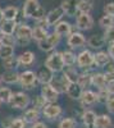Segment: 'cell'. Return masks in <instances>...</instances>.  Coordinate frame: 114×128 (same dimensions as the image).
<instances>
[{
	"label": "cell",
	"mask_w": 114,
	"mask_h": 128,
	"mask_svg": "<svg viewBox=\"0 0 114 128\" xmlns=\"http://www.w3.org/2000/svg\"><path fill=\"white\" fill-rule=\"evenodd\" d=\"M45 67L48 69H50L53 73H59L63 72V69L66 68L63 58H62V52L54 51L48 56V59L45 60Z\"/></svg>",
	"instance_id": "6da1fadb"
},
{
	"label": "cell",
	"mask_w": 114,
	"mask_h": 128,
	"mask_svg": "<svg viewBox=\"0 0 114 128\" xmlns=\"http://www.w3.org/2000/svg\"><path fill=\"white\" fill-rule=\"evenodd\" d=\"M31 102V99L28 94L26 92H22V91H18V92H14L12 94V98L9 100V105L10 108H14V109H24L30 105Z\"/></svg>",
	"instance_id": "7a4b0ae2"
},
{
	"label": "cell",
	"mask_w": 114,
	"mask_h": 128,
	"mask_svg": "<svg viewBox=\"0 0 114 128\" xmlns=\"http://www.w3.org/2000/svg\"><path fill=\"white\" fill-rule=\"evenodd\" d=\"M37 74L34 70H24L22 73H19V81L18 83L20 84V87H23L24 90H32L36 87L37 84Z\"/></svg>",
	"instance_id": "3957f363"
},
{
	"label": "cell",
	"mask_w": 114,
	"mask_h": 128,
	"mask_svg": "<svg viewBox=\"0 0 114 128\" xmlns=\"http://www.w3.org/2000/svg\"><path fill=\"white\" fill-rule=\"evenodd\" d=\"M60 38H62V37H60L59 35H56L55 32H53V34H49L45 40L37 42L38 49L42 50V51H46V52L53 51V50L58 46V44L60 42Z\"/></svg>",
	"instance_id": "277c9868"
},
{
	"label": "cell",
	"mask_w": 114,
	"mask_h": 128,
	"mask_svg": "<svg viewBox=\"0 0 114 128\" xmlns=\"http://www.w3.org/2000/svg\"><path fill=\"white\" fill-rule=\"evenodd\" d=\"M77 67L81 69H90L94 66V54L90 50H82L80 54L77 55V60H76Z\"/></svg>",
	"instance_id": "5b68a950"
},
{
	"label": "cell",
	"mask_w": 114,
	"mask_h": 128,
	"mask_svg": "<svg viewBox=\"0 0 114 128\" xmlns=\"http://www.w3.org/2000/svg\"><path fill=\"white\" fill-rule=\"evenodd\" d=\"M62 113H63V109H62V106L56 102H48L42 109V115L49 120L58 119L62 115Z\"/></svg>",
	"instance_id": "8992f818"
},
{
	"label": "cell",
	"mask_w": 114,
	"mask_h": 128,
	"mask_svg": "<svg viewBox=\"0 0 114 128\" xmlns=\"http://www.w3.org/2000/svg\"><path fill=\"white\" fill-rule=\"evenodd\" d=\"M76 27L81 31H88L94 27V18L90 14L80 13L76 18Z\"/></svg>",
	"instance_id": "52a82bcc"
},
{
	"label": "cell",
	"mask_w": 114,
	"mask_h": 128,
	"mask_svg": "<svg viewBox=\"0 0 114 128\" xmlns=\"http://www.w3.org/2000/svg\"><path fill=\"white\" fill-rule=\"evenodd\" d=\"M86 44V38L81 32H72V34L67 37V45L70 49H80Z\"/></svg>",
	"instance_id": "ba28073f"
},
{
	"label": "cell",
	"mask_w": 114,
	"mask_h": 128,
	"mask_svg": "<svg viewBox=\"0 0 114 128\" xmlns=\"http://www.w3.org/2000/svg\"><path fill=\"white\" fill-rule=\"evenodd\" d=\"M41 96L45 99L46 102H56L59 99V92L51 86V84H42L41 87Z\"/></svg>",
	"instance_id": "9c48e42d"
},
{
	"label": "cell",
	"mask_w": 114,
	"mask_h": 128,
	"mask_svg": "<svg viewBox=\"0 0 114 128\" xmlns=\"http://www.w3.org/2000/svg\"><path fill=\"white\" fill-rule=\"evenodd\" d=\"M63 17H64V12H63V9H62L60 6L51 9L50 12L46 14V22H48V26H49V27L55 26L56 23L60 22Z\"/></svg>",
	"instance_id": "30bf717a"
},
{
	"label": "cell",
	"mask_w": 114,
	"mask_h": 128,
	"mask_svg": "<svg viewBox=\"0 0 114 128\" xmlns=\"http://www.w3.org/2000/svg\"><path fill=\"white\" fill-rule=\"evenodd\" d=\"M80 101H81L82 106H91L95 102H98V94L94 92L92 90H88V88L84 90L81 98H80Z\"/></svg>",
	"instance_id": "8fae6325"
},
{
	"label": "cell",
	"mask_w": 114,
	"mask_h": 128,
	"mask_svg": "<svg viewBox=\"0 0 114 128\" xmlns=\"http://www.w3.org/2000/svg\"><path fill=\"white\" fill-rule=\"evenodd\" d=\"M38 6H40L38 0H24L23 8H22L23 17L24 18H32L34 13L38 9Z\"/></svg>",
	"instance_id": "7c38bea8"
},
{
	"label": "cell",
	"mask_w": 114,
	"mask_h": 128,
	"mask_svg": "<svg viewBox=\"0 0 114 128\" xmlns=\"http://www.w3.org/2000/svg\"><path fill=\"white\" fill-rule=\"evenodd\" d=\"M16 38H22V40L31 41L32 40V28L26 23L18 24V27L16 30Z\"/></svg>",
	"instance_id": "4fadbf2b"
},
{
	"label": "cell",
	"mask_w": 114,
	"mask_h": 128,
	"mask_svg": "<svg viewBox=\"0 0 114 128\" xmlns=\"http://www.w3.org/2000/svg\"><path fill=\"white\" fill-rule=\"evenodd\" d=\"M77 2L78 0H63L60 4V8L63 9V12L68 17H74L78 10H77Z\"/></svg>",
	"instance_id": "5bb4252c"
},
{
	"label": "cell",
	"mask_w": 114,
	"mask_h": 128,
	"mask_svg": "<svg viewBox=\"0 0 114 128\" xmlns=\"http://www.w3.org/2000/svg\"><path fill=\"white\" fill-rule=\"evenodd\" d=\"M54 32L56 35H59L60 37H63V36H69L72 34V24L69 22H67V20H60L59 23H56L54 26Z\"/></svg>",
	"instance_id": "9a60e30c"
},
{
	"label": "cell",
	"mask_w": 114,
	"mask_h": 128,
	"mask_svg": "<svg viewBox=\"0 0 114 128\" xmlns=\"http://www.w3.org/2000/svg\"><path fill=\"white\" fill-rule=\"evenodd\" d=\"M82 118V123H84L85 128H94L95 126V120H96V113L91 109H87L82 113L81 115Z\"/></svg>",
	"instance_id": "2e32d148"
},
{
	"label": "cell",
	"mask_w": 114,
	"mask_h": 128,
	"mask_svg": "<svg viewBox=\"0 0 114 128\" xmlns=\"http://www.w3.org/2000/svg\"><path fill=\"white\" fill-rule=\"evenodd\" d=\"M17 62H18V67L32 66L35 63V54L32 51H24L17 58Z\"/></svg>",
	"instance_id": "e0dca14e"
},
{
	"label": "cell",
	"mask_w": 114,
	"mask_h": 128,
	"mask_svg": "<svg viewBox=\"0 0 114 128\" xmlns=\"http://www.w3.org/2000/svg\"><path fill=\"white\" fill-rule=\"evenodd\" d=\"M54 80V73L51 72L50 69H48L46 67H44L42 69H40L37 73V81L41 84H49L51 83Z\"/></svg>",
	"instance_id": "ac0fdd59"
},
{
	"label": "cell",
	"mask_w": 114,
	"mask_h": 128,
	"mask_svg": "<svg viewBox=\"0 0 114 128\" xmlns=\"http://www.w3.org/2000/svg\"><path fill=\"white\" fill-rule=\"evenodd\" d=\"M18 27L17 20H3L0 22V32L3 35H14V32Z\"/></svg>",
	"instance_id": "d6986e66"
},
{
	"label": "cell",
	"mask_w": 114,
	"mask_h": 128,
	"mask_svg": "<svg viewBox=\"0 0 114 128\" xmlns=\"http://www.w3.org/2000/svg\"><path fill=\"white\" fill-rule=\"evenodd\" d=\"M91 84H94L98 90H104V88H106L108 81H106L105 74H104V73H92Z\"/></svg>",
	"instance_id": "ffe728a7"
},
{
	"label": "cell",
	"mask_w": 114,
	"mask_h": 128,
	"mask_svg": "<svg viewBox=\"0 0 114 128\" xmlns=\"http://www.w3.org/2000/svg\"><path fill=\"white\" fill-rule=\"evenodd\" d=\"M113 120L110 118V115L108 114H100L96 115V120L94 128H113Z\"/></svg>",
	"instance_id": "44dd1931"
},
{
	"label": "cell",
	"mask_w": 114,
	"mask_h": 128,
	"mask_svg": "<svg viewBox=\"0 0 114 128\" xmlns=\"http://www.w3.org/2000/svg\"><path fill=\"white\" fill-rule=\"evenodd\" d=\"M110 60L112 59L106 51H99L96 54H94V64L99 68H105Z\"/></svg>",
	"instance_id": "7402d4cb"
},
{
	"label": "cell",
	"mask_w": 114,
	"mask_h": 128,
	"mask_svg": "<svg viewBox=\"0 0 114 128\" xmlns=\"http://www.w3.org/2000/svg\"><path fill=\"white\" fill-rule=\"evenodd\" d=\"M82 91L84 90L78 86L77 82H72V83L68 84V87L66 90V94L68 95V98H70L72 100H80L81 95H82Z\"/></svg>",
	"instance_id": "603a6c76"
},
{
	"label": "cell",
	"mask_w": 114,
	"mask_h": 128,
	"mask_svg": "<svg viewBox=\"0 0 114 128\" xmlns=\"http://www.w3.org/2000/svg\"><path fill=\"white\" fill-rule=\"evenodd\" d=\"M22 119L28 124H34V123H36V122H38V119H40V110L38 109H36V108H31V109H27L26 112H24V114H23V116H22Z\"/></svg>",
	"instance_id": "cb8c5ba5"
},
{
	"label": "cell",
	"mask_w": 114,
	"mask_h": 128,
	"mask_svg": "<svg viewBox=\"0 0 114 128\" xmlns=\"http://www.w3.org/2000/svg\"><path fill=\"white\" fill-rule=\"evenodd\" d=\"M2 80L4 83L6 84H14V83H18L19 81V73L17 70H5L2 76Z\"/></svg>",
	"instance_id": "d4e9b609"
},
{
	"label": "cell",
	"mask_w": 114,
	"mask_h": 128,
	"mask_svg": "<svg viewBox=\"0 0 114 128\" xmlns=\"http://www.w3.org/2000/svg\"><path fill=\"white\" fill-rule=\"evenodd\" d=\"M88 70V69H87ZM84 72V73H81L78 74V78H77V83H78V86L82 88V90H87V87L91 84V78H92V74L88 73V72Z\"/></svg>",
	"instance_id": "484cf974"
},
{
	"label": "cell",
	"mask_w": 114,
	"mask_h": 128,
	"mask_svg": "<svg viewBox=\"0 0 114 128\" xmlns=\"http://www.w3.org/2000/svg\"><path fill=\"white\" fill-rule=\"evenodd\" d=\"M104 44H105V41H104V37H102L101 35H92L88 40H87V45L91 48V49H96V50H99V49H101L102 46H104Z\"/></svg>",
	"instance_id": "4316f807"
},
{
	"label": "cell",
	"mask_w": 114,
	"mask_h": 128,
	"mask_svg": "<svg viewBox=\"0 0 114 128\" xmlns=\"http://www.w3.org/2000/svg\"><path fill=\"white\" fill-rule=\"evenodd\" d=\"M19 13V9L16 5H8L5 9H3V14L5 20H17Z\"/></svg>",
	"instance_id": "83f0119b"
},
{
	"label": "cell",
	"mask_w": 114,
	"mask_h": 128,
	"mask_svg": "<svg viewBox=\"0 0 114 128\" xmlns=\"http://www.w3.org/2000/svg\"><path fill=\"white\" fill-rule=\"evenodd\" d=\"M92 9H94V2L92 0H78L77 2V10L80 13L90 14Z\"/></svg>",
	"instance_id": "f1b7e54d"
},
{
	"label": "cell",
	"mask_w": 114,
	"mask_h": 128,
	"mask_svg": "<svg viewBox=\"0 0 114 128\" xmlns=\"http://www.w3.org/2000/svg\"><path fill=\"white\" fill-rule=\"evenodd\" d=\"M62 58H63V62H64V66L66 67H73L74 64H76V60H77L76 54L72 50L62 51Z\"/></svg>",
	"instance_id": "f546056e"
},
{
	"label": "cell",
	"mask_w": 114,
	"mask_h": 128,
	"mask_svg": "<svg viewBox=\"0 0 114 128\" xmlns=\"http://www.w3.org/2000/svg\"><path fill=\"white\" fill-rule=\"evenodd\" d=\"M49 32L46 28H42V27H38V26H35V28H32V40H35L36 42H40L48 37Z\"/></svg>",
	"instance_id": "4dcf8cb0"
},
{
	"label": "cell",
	"mask_w": 114,
	"mask_h": 128,
	"mask_svg": "<svg viewBox=\"0 0 114 128\" xmlns=\"http://www.w3.org/2000/svg\"><path fill=\"white\" fill-rule=\"evenodd\" d=\"M78 72L76 69V67H66L63 69V76L72 83V82H77V78H78Z\"/></svg>",
	"instance_id": "1f68e13d"
},
{
	"label": "cell",
	"mask_w": 114,
	"mask_h": 128,
	"mask_svg": "<svg viewBox=\"0 0 114 128\" xmlns=\"http://www.w3.org/2000/svg\"><path fill=\"white\" fill-rule=\"evenodd\" d=\"M13 55H14V46H6V45L0 46V58L2 59H6Z\"/></svg>",
	"instance_id": "d6a6232c"
},
{
	"label": "cell",
	"mask_w": 114,
	"mask_h": 128,
	"mask_svg": "<svg viewBox=\"0 0 114 128\" xmlns=\"http://www.w3.org/2000/svg\"><path fill=\"white\" fill-rule=\"evenodd\" d=\"M12 90H10L9 87H2L0 86V102H9L10 98H12Z\"/></svg>",
	"instance_id": "836d02e7"
},
{
	"label": "cell",
	"mask_w": 114,
	"mask_h": 128,
	"mask_svg": "<svg viewBox=\"0 0 114 128\" xmlns=\"http://www.w3.org/2000/svg\"><path fill=\"white\" fill-rule=\"evenodd\" d=\"M3 67H4L6 70H13L14 68H18V62H17V58L10 56V58L3 59Z\"/></svg>",
	"instance_id": "e575fe53"
},
{
	"label": "cell",
	"mask_w": 114,
	"mask_h": 128,
	"mask_svg": "<svg viewBox=\"0 0 114 128\" xmlns=\"http://www.w3.org/2000/svg\"><path fill=\"white\" fill-rule=\"evenodd\" d=\"M99 26L102 27V28H108V27H112L114 26V18L110 17V16H102L100 19H99Z\"/></svg>",
	"instance_id": "d590c367"
},
{
	"label": "cell",
	"mask_w": 114,
	"mask_h": 128,
	"mask_svg": "<svg viewBox=\"0 0 114 128\" xmlns=\"http://www.w3.org/2000/svg\"><path fill=\"white\" fill-rule=\"evenodd\" d=\"M59 128H77V122L73 118H63L59 122Z\"/></svg>",
	"instance_id": "8d00e7d4"
},
{
	"label": "cell",
	"mask_w": 114,
	"mask_h": 128,
	"mask_svg": "<svg viewBox=\"0 0 114 128\" xmlns=\"http://www.w3.org/2000/svg\"><path fill=\"white\" fill-rule=\"evenodd\" d=\"M46 104H48V102L45 101V99H44L41 95L35 96V99L32 100V105H34V108H36V109H38V110H42V109H44V106H45Z\"/></svg>",
	"instance_id": "74e56055"
},
{
	"label": "cell",
	"mask_w": 114,
	"mask_h": 128,
	"mask_svg": "<svg viewBox=\"0 0 114 128\" xmlns=\"http://www.w3.org/2000/svg\"><path fill=\"white\" fill-rule=\"evenodd\" d=\"M102 37H104L105 42L114 44V26L105 28V32H104V35H102Z\"/></svg>",
	"instance_id": "f35d334b"
},
{
	"label": "cell",
	"mask_w": 114,
	"mask_h": 128,
	"mask_svg": "<svg viewBox=\"0 0 114 128\" xmlns=\"http://www.w3.org/2000/svg\"><path fill=\"white\" fill-rule=\"evenodd\" d=\"M2 45H6V46H14L16 45V36L13 35H3L0 38Z\"/></svg>",
	"instance_id": "ab89813d"
},
{
	"label": "cell",
	"mask_w": 114,
	"mask_h": 128,
	"mask_svg": "<svg viewBox=\"0 0 114 128\" xmlns=\"http://www.w3.org/2000/svg\"><path fill=\"white\" fill-rule=\"evenodd\" d=\"M110 92L106 90V88H104V90H99V92H98V102H106V100L110 98Z\"/></svg>",
	"instance_id": "60d3db41"
},
{
	"label": "cell",
	"mask_w": 114,
	"mask_h": 128,
	"mask_svg": "<svg viewBox=\"0 0 114 128\" xmlns=\"http://www.w3.org/2000/svg\"><path fill=\"white\" fill-rule=\"evenodd\" d=\"M27 123L22 119V116H19V118H13L12 123L8 128H26Z\"/></svg>",
	"instance_id": "b9f144b4"
},
{
	"label": "cell",
	"mask_w": 114,
	"mask_h": 128,
	"mask_svg": "<svg viewBox=\"0 0 114 128\" xmlns=\"http://www.w3.org/2000/svg\"><path fill=\"white\" fill-rule=\"evenodd\" d=\"M45 17H46L45 9H44V6H41V5H40V6H38V9L34 13L32 19H34V20H40V19H42V18H45Z\"/></svg>",
	"instance_id": "7bdbcfd3"
},
{
	"label": "cell",
	"mask_w": 114,
	"mask_h": 128,
	"mask_svg": "<svg viewBox=\"0 0 114 128\" xmlns=\"http://www.w3.org/2000/svg\"><path fill=\"white\" fill-rule=\"evenodd\" d=\"M104 12H105L106 16H110V17L114 18V2L108 3V4L104 6Z\"/></svg>",
	"instance_id": "ee69618b"
},
{
	"label": "cell",
	"mask_w": 114,
	"mask_h": 128,
	"mask_svg": "<svg viewBox=\"0 0 114 128\" xmlns=\"http://www.w3.org/2000/svg\"><path fill=\"white\" fill-rule=\"evenodd\" d=\"M105 105H106L108 112H109V113H112V114H114V96H110V98L106 100Z\"/></svg>",
	"instance_id": "f6af8a7d"
},
{
	"label": "cell",
	"mask_w": 114,
	"mask_h": 128,
	"mask_svg": "<svg viewBox=\"0 0 114 128\" xmlns=\"http://www.w3.org/2000/svg\"><path fill=\"white\" fill-rule=\"evenodd\" d=\"M104 74H105L108 82H114V69L113 70H109V72H105Z\"/></svg>",
	"instance_id": "bcb514c9"
},
{
	"label": "cell",
	"mask_w": 114,
	"mask_h": 128,
	"mask_svg": "<svg viewBox=\"0 0 114 128\" xmlns=\"http://www.w3.org/2000/svg\"><path fill=\"white\" fill-rule=\"evenodd\" d=\"M12 120H13L12 116H8V118H5V119L2 120V126H3L4 128H8V127L10 126V123H12Z\"/></svg>",
	"instance_id": "7dc6e473"
},
{
	"label": "cell",
	"mask_w": 114,
	"mask_h": 128,
	"mask_svg": "<svg viewBox=\"0 0 114 128\" xmlns=\"http://www.w3.org/2000/svg\"><path fill=\"white\" fill-rule=\"evenodd\" d=\"M28 44H30V41H27V40L16 38V45H18V46H27Z\"/></svg>",
	"instance_id": "c3c4849f"
},
{
	"label": "cell",
	"mask_w": 114,
	"mask_h": 128,
	"mask_svg": "<svg viewBox=\"0 0 114 128\" xmlns=\"http://www.w3.org/2000/svg\"><path fill=\"white\" fill-rule=\"evenodd\" d=\"M31 128H48V126L42 122H36L34 124H31Z\"/></svg>",
	"instance_id": "681fc988"
},
{
	"label": "cell",
	"mask_w": 114,
	"mask_h": 128,
	"mask_svg": "<svg viewBox=\"0 0 114 128\" xmlns=\"http://www.w3.org/2000/svg\"><path fill=\"white\" fill-rule=\"evenodd\" d=\"M108 54H109L110 59L114 62V44H110V45H109V49H108Z\"/></svg>",
	"instance_id": "f907efd6"
},
{
	"label": "cell",
	"mask_w": 114,
	"mask_h": 128,
	"mask_svg": "<svg viewBox=\"0 0 114 128\" xmlns=\"http://www.w3.org/2000/svg\"><path fill=\"white\" fill-rule=\"evenodd\" d=\"M106 90L110 92L112 96H114V82H108V84H106Z\"/></svg>",
	"instance_id": "816d5d0a"
},
{
	"label": "cell",
	"mask_w": 114,
	"mask_h": 128,
	"mask_svg": "<svg viewBox=\"0 0 114 128\" xmlns=\"http://www.w3.org/2000/svg\"><path fill=\"white\" fill-rule=\"evenodd\" d=\"M4 20V14H3V9L0 8V22H3Z\"/></svg>",
	"instance_id": "f5cc1de1"
},
{
	"label": "cell",
	"mask_w": 114,
	"mask_h": 128,
	"mask_svg": "<svg viewBox=\"0 0 114 128\" xmlns=\"http://www.w3.org/2000/svg\"><path fill=\"white\" fill-rule=\"evenodd\" d=\"M2 83H3V80H2V76H0V86H2Z\"/></svg>",
	"instance_id": "db71d44e"
},
{
	"label": "cell",
	"mask_w": 114,
	"mask_h": 128,
	"mask_svg": "<svg viewBox=\"0 0 114 128\" xmlns=\"http://www.w3.org/2000/svg\"><path fill=\"white\" fill-rule=\"evenodd\" d=\"M2 36H3V34H2V32H0V38H2Z\"/></svg>",
	"instance_id": "11a10c76"
},
{
	"label": "cell",
	"mask_w": 114,
	"mask_h": 128,
	"mask_svg": "<svg viewBox=\"0 0 114 128\" xmlns=\"http://www.w3.org/2000/svg\"><path fill=\"white\" fill-rule=\"evenodd\" d=\"M0 46H2V42H0Z\"/></svg>",
	"instance_id": "9f6ffc18"
}]
</instances>
